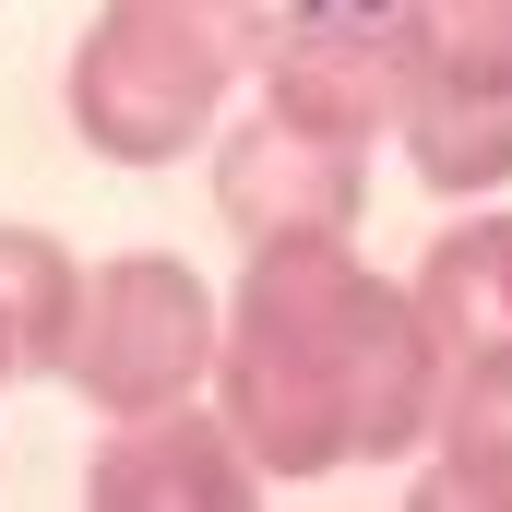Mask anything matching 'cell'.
Returning a JSON list of instances; mask_svg holds the SVG:
<instances>
[{
    "instance_id": "cell-1",
    "label": "cell",
    "mask_w": 512,
    "mask_h": 512,
    "mask_svg": "<svg viewBox=\"0 0 512 512\" xmlns=\"http://www.w3.org/2000/svg\"><path fill=\"white\" fill-rule=\"evenodd\" d=\"M453 346L346 239H262L251 274L227 286V346H215V405L251 441L274 489H310L334 465H405L441 429Z\"/></svg>"
},
{
    "instance_id": "cell-2",
    "label": "cell",
    "mask_w": 512,
    "mask_h": 512,
    "mask_svg": "<svg viewBox=\"0 0 512 512\" xmlns=\"http://www.w3.org/2000/svg\"><path fill=\"white\" fill-rule=\"evenodd\" d=\"M239 72H251V60L215 48L203 24H179V12H155V0H108V12L84 24L72 72H60V108H72V131H84L108 167H179L191 143H215Z\"/></svg>"
},
{
    "instance_id": "cell-3",
    "label": "cell",
    "mask_w": 512,
    "mask_h": 512,
    "mask_svg": "<svg viewBox=\"0 0 512 512\" xmlns=\"http://www.w3.org/2000/svg\"><path fill=\"white\" fill-rule=\"evenodd\" d=\"M215 346H227V298L179 251H108V262H84V310H72L60 382L96 417H143V405L215 393Z\"/></svg>"
},
{
    "instance_id": "cell-4",
    "label": "cell",
    "mask_w": 512,
    "mask_h": 512,
    "mask_svg": "<svg viewBox=\"0 0 512 512\" xmlns=\"http://www.w3.org/2000/svg\"><path fill=\"white\" fill-rule=\"evenodd\" d=\"M429 0H286L274 36H262L251 84L286 131H322V143H393L417 72H429Z\"/></svg>"
},
{
    "instance_id": "cell-5",
    "label": "cell",
    "mask_w": 512,
    "mask_h": 512,
    "mask_svg": "<svg viewBox=\"0 0 512 512\" xmlns=\"http://www.w3.org/2000/svg\"><path fill=\"white\" fill-rule=\"evenodd\" d=\"M262 489H274V477L251 465V441L227 429L215 393L108 417L96 453H84V501L96 512H239V501H262Z\"/></svg>"
},
{
    "instance_id": "cell-6",
    "label": "cell",
    "mask_w": 512,
    "mask_h": 512,
    "mask_svg": "<svg viewBox=\"0 0 512 512\" xmlns=\"http://www.w3.org/2000/svg\"><path fill=\"white\" fill-rule=\"evenodd\" d=\"M203 155H215V215L251 251L262 239H358V215H370V155L322 143V131H286L274 108L215 131Z\"/></svg>"
},
{
    "instance_id": "cell-7",
    "label": "cell",
    "mask_w": 512,
    "mask_h": 512,
    "mask_svg": "<svg viewBox=\"0 0 512 512\" xmlns=\"http://www.w3.org/2000/svg\"><path fill=\"white\" fill-rule=\"evenodd\" d=\"M393 143H405L417 191H441V203H489V191H512V72L429 48V72H417Z\"/></svg>"
},
{
    "instance_id": "cell-8",
    "label": "cell",
    "mask_w": 512,
    "mask_h": 512,
    "mask_svg": "<svg viewBox=\"0 0 512 512\" xmlns=\"http://www.w3.org/2000/svg\"><path fill=\"white\" fill-rule=\"evenodd\" d=\"M417 501L512 512V346H453V382H441V429H429Z\"/></svg>"
},
{
    "instance_id": "cell-9",
    "label": "cell",
    "mask_w": 512,
    "mask_h": 512,
    "mask_svg": "<svg viewBox=\"0 0 512 512\" xmlns=\"http://www.w3.org/2000/svg\"><path fill=\"white\" fill-rule=\"evenodd\" d=\"M417 310L441 322V346H512V215L501 203H477V215H453L429 251H417Z\"/></svg>"
},
{
    "instance_id": "cell-10",
    "label": "cell",
    "mask_w": 512,
    "mask_h": 512,
    "mask_svg": "<svg viewBox=\"0 0 512 512\" xmlns=\"http://www.w3.org/2000/svg\"><path fill=\"white\" fill-rule=\"evenodd\" d=\"M72 310H84V262H72V239H48V227H0V334H12V358H24L36 382H60V358H72Z\"/></svg>"
},
{
    "instance_id": "cell-11",
    "label": "cell",
    "mask_w": 512,
    "mask_h": 512,
    "mask_svg": "<svg viewBox=\"0 0 512 512\" xmlns=\"http://www.w3.org/2000/svg\"><path fill=\"white\" fill-rule=\"evenodd\" d=\"M429 36H441L453 60H489V72H512V0H429Z\"/></svg>"
},
{
    "instance_id": "cell-12",
    "label": "cell",
    "mask_w": 512,
    "mask_h": 512,
    "mask_svg": "<svg viewBox=\"0 0 512 512\" xmlns=\"http://www.w3.org/2000/svg\"><path fill=\"white\" fill-rule=\"evenodd\" d=\"M12 370H24V358H12V334H0V382H12Z\"/></svg>"
}]
</instances>
